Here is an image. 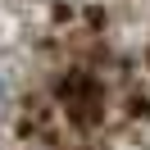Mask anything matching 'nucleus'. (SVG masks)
<instances>
[{
    "label": "nucleus",
    "mask_w": 150,
    "mask_h": 150,
    "mask_svg": "<svg viewBox=\"0 0 150 150\" xmlns=\"http://www.w3.org/2000/svg\"><path fill=\"white\" fill-rule=\"evenodd\" d=\"M0 100H5V82H0Z\"/></svg>",
    "instance_id": "nucleus-1"
}]
</instances>
